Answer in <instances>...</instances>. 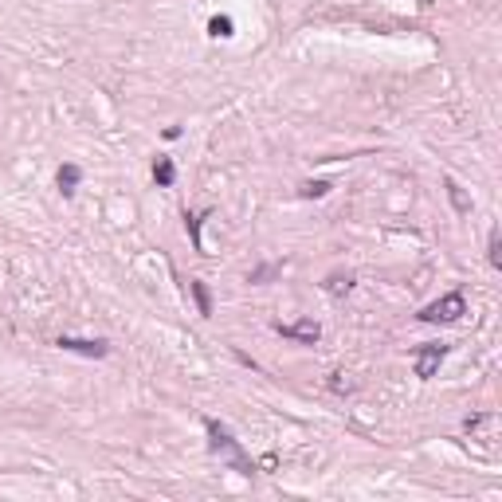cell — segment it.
Listing matches in <instances>:
<instances>
[{"label": "cell", "instance_id": "9a60e30c", "mask_svg": "<svg viewBox=\"0 0 502 502\" xmlns=\"http://www.w3.org/2000/svg\"><path fill=\"white\" fill-rule=\"evenodd\" d=\"M349 287H354V279H349V275H330V291H349Z\"/></svg>", "mask_w": 502, "mask_h": 502}, {"label": "cell", "instance_id": "ba28073f", "mask_svg": "<svg viewBox=\"0 0 502 502\" xmlns=\"http://www.w3.org/2000/svg\"><path fill=\"white\" fill-rule=\"evenodd\" d=\"M55 181H59V193L63 196H75V189H79V181H83V173H79V165H63Z\"/></svg>", "mask_w": 502, "mask_h": 502}, {"label": "cell", "instance_id": "4fadbf2b", "mask_svg": "<svg viewBox=\"0 0 502 502\" xmlns=\"http://www.w3.org/2000/svg\"><path fill=\"white\" fill-rule=\"evenodd\" d=\"M330 193V181H307L302 184V196H326Z\"/></svg>", "mask_w": 502, "mask_h": 502}, {"label": "cell", "instance_id": "8fae6325", "mask_svg": "<svg viewBox=\"0 0 502 502\" xmlns=\"http://www.w3.org/2000/svg\"><path fill=\"white\" fill-rule=\"evenodd\" d=\"M279 271H282V263H263V267H255L247 275V282H267V279H275Z\"/></svg>", "mask_w": 502, "mask_h": 502}, {"label": "cell", "instance_id": "52a82bcc", "mask_svg": "<svg viewBox=\"0 0 502 502\" xmlns=\"http://www.w3.org/2000/svg\"><path fill=\"white\" fill-rule=\"evenodd\" d=\"M204 216H209V212H184V232H189V240H193L196 251H204V240H200V224H204Z\"/></svg>", "mask_w": 502, "mask_h": 502}, {"label": "cell", "instance_id": "8992f818", "mask_svg": "<svg viewBox=\"0 0 502 502\" xmlns=\"http://www.w3.org/2000/svg\"><path fill=\"white\" fill-rule=\"evenodd\" d=\"M189 291H193V298H196V310L209 318L212 314V294H209V282L204 279H189Z\"/></svg>", "mask_w": 502, "mask_h": 502}, {"label": "cell", "instance_id": "7c38bea8", "mask_svg": "<svg viewBox=\"0 0 502 502\" xmlns=\"http://www.w3.org/2000/svg\"><path fill=\"white\" fill-rule=\"evenodd\" d=\"M487 251H490V267H502V244H499V232H490V247H487Z\"/></svg>", "mask_w": 502, "mask_h": 502}, {"label": "cell", "instance_id": "3957f363", "mask_svg": "<svg viewBox=\"0 0 502 502\" xmlns=\"http://www.w3.org/2000/svg\"><path fill=\"white\" fill-rule=\"evenodd\" d=\"M443 357H447V345H443V342L420 345L416 357H412V361H416V377H420V380H432V377H436V369L443 365Z\"/></svg>", "mask_w": 502, "mask_h": 502}, {"label": "cell", "instance_id": "6da1fadb", "mask_svg": "<svg viewBox=\"0 0 502 502\" xmlns=\"http://www.w3.org/2000/svg\"><path fill=\"white\" fill-rule=\"evenodd\" d=\"M204 432H209V447H212V455H220L224 463L232 467L235 475H255V463H251V459H247V452L244 447H240V440H235L232 432L224 428L220 420H204Z\"/></svg>", "mask_w": 502, "mask_h": 502}, {"label": "cell", "instance_id": "5b68a950", "mask_svg": "<svg viewBox=\"0 0 502 502\" xmlns=\"http://www.w3.org/2000/svg\"><path fill=\"white\" fill-rule=\"evenodd\" d=\"M275 330L282 334V338H291V342H302V345H314L322 338V330H318V322H310V318H302V322H294V326H275Z\"/></svg>", "mask_w": 502, "mask_h": 502}, {"label": "cell", "instance_id": "30bf717a", "mask_svg": "<svg viewBox=\"0 0 502 502\" xmlns=\"http://www.w3.org/2000/svg\"><path fill=\"white\" fill-rule=\"evenodd\" d=\"M232 16H212V20H209V36H216V39H228V36H232Z\"/></svg>", "mask_w": 502, "mask_h": 502}, {"label": "cell", "instance_id": "7a4b0ae2", "mask_svg": "<svg viewBox=\"0 0 502 502\" xmlns=\"http://www.w3.org/2000/svg\"><path fill=\"white\" fill-rule=\"evenodd\" d=\"M467 314V298L459 291L443 294V298H436V302H428V307L420 310V322H428V326H436V322H455Z\"/></svg>", "mask_w": 502, "mask_h": 502}, {"label": "cell", "instance_id": "9c48e42d", "mask_svg": "<svg viewBox=\"0 0 502 502\" xmlns=\"http://www.w3.org/2000/svg\"><path fill=\"white\" fill-rule=\"evenodd\" d=\"M153 181H157V189H169V184L177 181V169H173L169 157H157V161H153Z\"/></svg>", "mask_w": 502, "mask_h": 502}, {"label": "cell", "instance_id": "5bb4252c", "mask_svg": "<svg viewBox=\"0 0 502 502\" xmlns=\"http://www.w3.org/2000/svg\"><path fill=\"white\" fill-rule=\"evenodd\" d=\"M447 193H452V200H455V209H459V212H467V209H471V204L463 200V193H459V184H455V181H447Z\"/></svg>", "mask_w": 502, "mask_h": 502}, {"label": "cell", "instance_id": "277c9868", "mask_svg": "<svg viewBox=\"0 0 502 502\" xmlns=\"http://www.w3.org/2000/svg\"><path fill=\"white\" fill-rule=\"evenodd\" d=\"M55 345L67 349V354H79V357H106L110 354V342H106V338H67V334H63Z\"/></svg>", "mask_w": 502, "mask_h": 502}]
</instances>
